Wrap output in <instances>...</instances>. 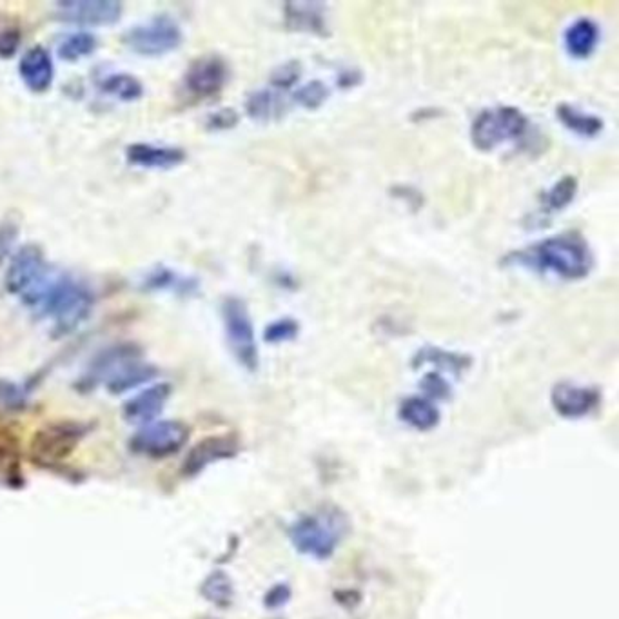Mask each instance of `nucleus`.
Instances as JSON below:
<instances>
[{"instance_id": "c756f323", "label": "nucleus", "mask_w": 619, "mask_h": 619, "mask_svg": "<svg viewBox=\"0 0 619 619\" xmlns=\"http://www.w3.org/2000/svg\"><path fill=\"white\" fill-rule=\"evenodd\" d=\"M28 391L20 384L0 378V409L6 413H20L28 407Z\"/></svg>"}, {"instance_id": "b1692460", "label": "nucleus", "mask_w": 619, "mask_h": 619, "mask_svg": "<svg viewBox=\"0 0 619 619\" xmlns=\"http://www.w3.org/2000/svg\"><path fill=\"white\" fill-rule=\"evenodd\" d=\"M558 120L565 128L580 137L592 138L600 135L603 131V120L594 113H587L580 108H574L570 104H560L556 109Z\"/></svg>"}, {"instance_id": "c85d7f7f", "label": "nucleus", "mask_w": 619, "mask_h": 619, "mask_svg": "<svg viewBox=\"0 0 619 619\" xmlns=\"http://www.w3.org/2000/svg\"><path fill=\"white\" fill-rule=\"evenodd\" d=\"M99 40L89 31H77L71 33L59 44V57L66 62L84 59L97 50Z\"/></svg>"}, {"instance_id": "39448f33", "label": "nucleus", "mask_w": 619, "mask_h": 619, "mask_svg": "<svg viewBox=\"0 0 619 619\" xmlns=\"http://www.w3.org/2000/svg\"><path fill=\"white\" fill-rule=\"evenodd\" d=\"M222 322L229 351L235 356L236 362L249 373H255L260 364V354L256 345L255 327L246 302L238 296L224 298Z\"/></svg>"}, {"instance_id": "6e6552de", "label": "nucleus", "mask_w": 619, "mask_h": 619, "mask_svg": "<svg viewBox=\"0 0 619 619\" xmlns=\"http://www.w3.org/2000/svg\"><path fill=\"white\" fill-rule=\"evenodd\" d=\"M182 42V30L168 15L153 17L129 28L124 35V44L129 50L144 57H160L177 50Z\"/></svg>"}, {"instance_id": "a211bd4d", "label": "nucleus", "mask_w": 619, "mask_h": 619, "mask_svg": "<svg viewBox=\"0 0 619 619\" xmlns=\"http://www.w3.org/2000/svg\"><path fill=\"white\" fill-rule=\"evenodd\" d=\"M140 287L149 293H171L177 296H195L200 291V282L195 276L182 275L166 266L153 267L142 276Z\"/></svg>"}, {"instance_id": "dca6fc26", "label": "nucleus", "mask_w": 619, "mask_h": 619, "mask_svg": "<svg viewBox=\"0 0 619 619\" xmlns=\"http://www.w3.org/2000/svg\"><path fill=\"white\" fill-rule=\"evenodd\" d=\"M129 164L146 169H173L186 160V151L177 146L135 142L126 149Z\"/></svg>"}, {"instance_id": "ddd939ff", "label": "nucleus", "mask_w": 619, "mask_h": 619, "mask_svg": "<svg viewBox=\"0 0 619 619\" xmlns=\"http://www.w3.org/2000/svg\"><path fill=\"white\" fill-rule=\"evenodd\" d=\"M140 356L142 351L135 344L109 345L91 360L86 373L82 374L77 382V389L93 391L97 385L106 382L109 374L117 371L120 365L126 364L129 360H137Z\"/></svg>"}, {"instance_id": "412c9836", "label": "nucleus", "mask_w": 619, "mask_h": 619, "mask_svg": "<svg viewBox=\"0 0 619 619\" xmlns=\"http://www.w3.org/2000/svg\"><path fill=\"white\" fill-rule=\"evenodd\" d=\"M398 416L405 425L416 431H433L442 420L440 409L436 403L425 396H409L398 407Z\"/></svg>"}, {"instance_id": "7ed1b4c3", "label": "nucleus", "mask_w": 619, "mask_h": 619, "mask_svg": "<svg viewBox=\"0 0 619 619\" xmlns=\"http://www.w3.org/2000/svg\"><path fill=\"white\" fill-rule=\"evenodd\" d=\"M349 531L351 521L347 514L335 505H324L309 514H302L289 527V540L300 554L325 561L335 556Z\"/></svg>"}, {"instance_id": "4be33fe9", "label": "nucleus", "mask_w": 619, "mask_h": 619, "mask_svg": "<svg viewBox=\"0 0 619 619\" xmlns=\"http://www.w3.org/2000/svg\"><path fill=\"white\" fill-rule=\"evenodd\" d=\"M600 42V28L592 19L574 20L565 31V50L574 59H587Z\"/></svg>"}, {"instance_id": "f257e3e1", "label": "nucleus", "mask_w": 619, "mask_h": 619, "mask_svg": "<svg viewBox=\"0 0 619 619\" xmlns=\"http://www.w3.org/2000/svg\"><path fill=\"white\" fill-rule=\"evenodd\" d=\"M22 302L42 318H50L53 335L68 336L88 320L95 298L86 285L51 269L44 282Z\"/></svg>"}, {"instance_id": "2f4dec72", "label": "nucleus", "mask_w": 619, "mask_h": 619, "mask_svg": "<svg viewBox=\"0 0 619 619\" xmlns=\"http://www.w3.org/2000/svg\"><path fill=\"white\" fill-rule=\"evenodd\" d=\"M298 335H300V324L296 322L295 318L285 316V318H278L273 324L267 325L264 340L267 344H284V342L295 340Z\"/></svg>"}, {"instance_id": "9d476101", "label": "nucleus", "mask_w": 619, "mask_h": 619, "mask_svg": "<svg viewBox=\"0 0 619 619\" xmlns=\"http://www.w3.org/2000/svg\"><path fill=\"white\" fill-rule=\"evenodd\" d=\"M229 79V66L218 55H207L191 62L184 75V88L197 99H209L220 93Z\"/></svg>"}, {"instance_id": "a878e982", "label": "nucleus", "mask_w": 619, "mask_h": 619, "mask_svg": "<svg viewBox=\"0 0 619 619\" xmlns=\"http://www.w3.org/2000/svg\"><path fill=\"white\" fill-rule=\"evenodd\" d=\"M200 594L215 607L227 609L235 598V585L224 570H215L200 585Z\"/></svg>"}, {"instance_id": "2eb2a0df", "label": "nucleus", "mask_w": 619, "mask_h": 619, "mask_svg": "<svg viewBox=\"0 0 619 619\" xmlns=\"http://www.w3.org/2000/svg\"><path fill=\"white\" fill-rule=\"evenodd\" d=\"M236 454H238V440L235 436H209L189 451L182 465V472L191 478L213 463L235 458Z\"/></svg>"}, {"instance_id": "4c0bfd02", "label": "nucleus", "mask_w": 619, "mask_h": 619, "mask_svg": "<svg viewBox=\"0 0 619 619\" xmlns=\"http://www.w3.org/2000/svg\"><path fill=\"white\" fill-rule=\"evenodd\" d=\"M17 236H19V227L13 222L0 224V264L10 256L11 249L17 242Z\"/></svg>"}, {"instance_id": "0eeeda50", "label": "nucleus", "mask_w": 619, "mask_h": 619, "mask_svg": "<svg viewBox=\"0 0 619 619\" xmlns=\"http://www.w3.org/2000/svg\"><path fill=\"white\" fill-rule=\"evenodd\" d=\"M189 427L178 420H157L138 427L129 438V449L151 460H166L175 456L189 442Z\"/></svg>"}, {"instance_id": "393cba45", "label": "nucleus", "mask_w": 619, "mask_h": 619, "mask_svg": "<svg viewBox=\"0 0 619 619\" xmlns=\"http://www.w3.org/2000/svg\"><path fill=\"white\" fill-rule=\"evenodd\" d=\"M246 111L247 115L255 120H271L282 117L287 111V104L275 89H258L247 97Z\"/></svg>"}, {"instance_id": "f3484780", "label": "nucleus", "mask_w": 619, "mask_h": 619, "mask_svg": "<svg viewBox=\"0 0 619 619\" xmlns=\"http://www.w3.org/2000/svg\"><path fill=\"white\" fill-rule=\"evenodd\" d=\"M22 82L35 93H44L51 88L55 79V66L50 51L42 46H35L22 55L19 62Z\"/></svg>"}, {"instance_id": "cd10ccee", "label": "nucleus", "mask_w": 619, "mask_h": 619, "mask_svg": "<svg viewBox=\"0 0 619 619\" xmlns=\"http://www.w3.org/2000/svg\"><path fill=\"white\" fill-rule=\"evenodd\" d=\"M578 193V180L574 177H563L549 187V191L543 193L541 197V207L545 213H554V211H561L565 207L569 206L570 202L574 200Z\"/></svg>"}, {"instance_id": "6ab92c4d", "label": "nucleus", "mask_w": 619, "mask_h": 619, "mask_svg": "<svg viewBox=\"0 0 619 619\" xmlns=\"http://www.w3.org/2000/svg\"><path fill=\"white\" fill-rule=\"evenodd\" d=\"M285 26L291 31L311 33L318 37H325L327 19H325V6L318 2H289L284 6Z\"/></svg>"}, {"instance_id": "58836bf2", "label": "nucleus", "mask_w": 619, "mask_h": 619, "mask_svg": "<svg viewBox=\"0 0 619 619\" xmlns=\"http://www.w3.org/2000/svg\"><path fill=\"white\" fill-rule=\"evenodd\" d=\"M336 82H338L340 88H353V86H356V84L360 82V71H356V69H344V71L338 73Z\"/></svg>"}, {"instance_id": "20e7f679", "label": "nucleus", "mask_w": 619, "mask_h": 619, "mask_svg": "<svg viewBox=\"0 0 619 619\" xmlns=\"http://www.w3.org/2000/svg\"><path fill=\"white\" fill-rule=\"evenodd\" d=\"M529 129V118L518 108L498 106L483 109L472 120L471 140L474 148L492 151L505 142L523 137Z\"/></svg>"}, {"instance_id": "f03ea898", "label": "nucleus", "mask_w": 619, "mask_h": 619, "mask_svg": "<svg viewBox=\"0 0 619 619\" xmlns=\"http://www.w3.org/2000/svg\"><path fill=\"white\" fill-rule=\"evenodd\" d=\"M505 266H518L536 273H552L563 280H583L590 275L594 256L589 242L578 231L543 238L505 258Z\"/></svg>"}, {"instance_id": "f8f14e48", "label": "nucleus", "mask_w": 619, "mask_h": 619, "mask_svg": "<svg viewBox=\"0 0 619 619\" xmlns=\"http://www.w3.org/2000/svg\"><path fill=\"white\" fill-rule=\"evenodd\" d=\"M601 394L594 387L587 385L560 382L554 385L551 391L552 409L567 420H580L596 411L600 405Z\"/></svg>"}, {"instance_id": "5701e85b", "label": "nucleus", "mask_w": 619, "mask_h": 619, "mask_svg": "<svg viewBox=\"0 0 619 619\" xmlns=\"http://www.w3.org/2000/svg\"><path fill=\"white\" fill-rule=\"evenodd\" d=\"M471 356L462 353H454L447 351L442 347H434V345H425L418 353L414 354L413 367L420 369L423 365H433L438 371L445 373L462 374L471 367Z\"/></svg>"}, {"instance_id": "423d86ee", "label": "nucleus", "mask_w": 619, "mask_h": 619, "mask_svg": "<svg viewBox=\"0 0 619 619\" xmlns=\"http://www.w3.org/2000/svg\"><path fill=\"white\" fill-rule=\"evenodd\" d=\"M88 431V425L80 422H55L42 427L31 440V460L40 467L66 462Z\"/></svg>"}, {"instance_id": "aec40b11", "label": "nucleus", "mask_w": 619, "mask_h": 619, "mask_svg": "<svg viewBox=\"0 0 619 619\" xmlns=\"http://www.w3.org/2000/svg\"><path fill=\"white\" fill-rule=\"evenodd\" d=\"M157 376L158 369L155 365L146 364L142 362V358H137V360H129L126 364L120 365L117 371L109 374L104 384L109 393L124 394L137 389L140 385L153 382Z\"/></svg>"}, {"instance_id": "4468645a", "label": "nucleus", "mask_w": 619, "mask_h": 619, "mask_svg": "<svg viewBox=\"0 0 619 619\" xmlns=\"http://www.w3.org/2000/svg\"><path fill=\"white\" fill-rule=\"evenodd\" d=\"M171 393H173V389L166 382L149 385L148 389L140 391L124 403V407H122L124 420L140 425V427L151 422H157L158 416L162 414L166 403L171 398Z\"/></svg>"}, {"instance_id": "e433bc0d", "label": "nucleus", "mask_w": 619, "mask_h": 619, "mask_svg": "<svg viewBox=\"0 0 619 619\" xmlns=\"http://www.w3.org/2000/svg\"><path fill=\"white\" fill-rule=\"evenodd\" d=\"M236 124H238V113L231 108L218 109L207 117L206 122L207 128L213 131H226V129L235 128Z\"/></svg>"}, {"instance_id": "1a4fd4ad", "label": "nucleus", "mask_w": 619, "mask_h": 619, "mask_svg": "<svg viewBox=\"0 0 619 619\" xmlns=\"http://www.w3.org/2000/svg\"><path fill=\"white\" fill-rule=\"evenodd\" d=\"M50 271L51 267L48 266L42 249L35 244H28L19 247L17 253L11 256L10 266L4 276V285L10 295L19 296L22 300L44 282Z\"/></svg>"}, {"instance_id": "bb28decb", "label": "nucleus", "mask_w": 619, "mask_h": 619, "mask_svg": "<svg viewBox=\"0 0 619 619\" xmlns=\"http://www.w3.org/2000/svg\"><path fill=\"white\" fill-rule=\"evenodd\" d=\"M100 88L109 93L111 97L124 100V102H133L144 95L142 82L128 73H111L102 80Z\"/></svg>"}, {"instance_id": "473e14b6", "label": "nucleus", "mask_w": 619, "mask_h": 619, "mask_svg": "<svg viewBox=\"0 0 619 619\" xmlns=\"http://www.w3.org/2000/svg\"><path fill=\"white\" fill-rule=\"evenodd\" d=\"M300 73H302L300 62L289 60V62H284L278 68L273 69L269 82L275 89H291L300 80Z\"/></svg>"}, {"instance_id": "7c9ffc66", "label": "nucleus", "mask_w": 619, "mask_h": 619, "mask_svg": "<svg viewBox=\"0 0 619 619\" xmlns=\"http://www.w3.org/2000/svg\"><path fill=\"white\" fill-rule=\"evenodd\" d=\"M329 99V88L322 80H311L304 86L295 89L293 100L305 109L320 108Z\"/></svg>"}, {"instance_id": "c9c22d12", "label": "nucleus", "mask_w": 619, "mask_h": 619, "mask_svg": "<svg viewBox=\"0 0 619 619\" xmlns=\"http://www.w3.org/2000/svg\"><path fill=\"white\" fill-rule=\"evenodd\" d=\"M291 596H293V590H291L289 583H276L271 589L267 590L264 605L269 610L282 609L289 603Z\"/></svg>"}, {"instance_id": "f704fd0d", "label": "nucleus", "mask_w": 619, "mask_h": 619, "mask_svg": "<svg viewBox=\"0 0 619 619\" xmlns=\"http://www.w3.org/2000/svg\"><path fill=\"white\" fill-rule=\"evenodd\" d=\"M22 33L19 26H2L0 28V57L8 59L19 50Z\"/></svg>"}, {"instance_id": "72a5a7b5", "label": "nucleus", "mask_w": 619, "mask_h": 619, "mask_svg": "<svg viewBox=\"0 0 619 619\" xmlns=\"http://www.w3.org/2000/svg\"><path fill=\"white\" fill-rule=\"evenodd\" d=\"M420 389L425 394V398H429L431 402L449 400L452 394L451 384L440 373L425 374L420 382Z\"/></svg>"}, {"instance_id": "9b49d317", "label": "nucleus", "mask_w": 619, "mask_h": 619, "mask_svg": "<svg viewBox=\"0 0 619 619\" xmlns=\"http://www.w3.org/2000/svg\"><path fill=\"white\" fill-rule=\"evenodd\" d=\"M122 4L115 0H75L60 2L55 17L79 26H109L120 20Z\"/></svg>"}]
</instances>
